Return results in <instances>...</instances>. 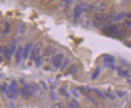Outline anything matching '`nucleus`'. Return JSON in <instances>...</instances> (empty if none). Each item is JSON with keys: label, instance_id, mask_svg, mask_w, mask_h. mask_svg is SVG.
Listing matches in <instances>:
<instances>
[{"label": "nucleus", "instance_id": "f257e3e1", "mask_svg": "<svg viewBox=\"0 0 131 108\" xmlns=\"http://www.w3.org/2000/svg\"><path fill=\"white\" fill-rule=\"evenodd\" d=\"M102 32L110 37L121 38L126 35L125 26L122 24H117L106 26L102 29Z\"/></svg>", "mask_w": 131, "mask_h": 108}, {"label": "nucleus", "instance_id": "f03ea898", "mask_svg": "<svg viewBox=\"0 0 131 108\" xmlns=\"http://www.w3.org/2000/svg\"><path fill=\"white\" fill-rule=\"evenodd\" d=\"M114 19V14L110 13L107 14H100L96 13L94 15V25L96 28H98L103 24V23L111 22Z\"/></svg>", "mask_w": 131, "mask_h": 108}, {"label": "nucleus", "instance_id": "7ed1b4c3", "mask_svg": "<svg viewBox=\"0 0 131 108\" xmlns=\"http://www.w3.org/2000/svg\"><path fill=\"white\" fill-rule=\"evenodd\" d=\"M29 84L32 91V97L38 100L43 99V98L44 97V93L42 91L39 86L34 82H31Z\"/></svg>", "mask_w": 131, "mask_h": 108}, {"label": "nucleus", "instance_id": "20e7f679", "mask_svg": "<svg viewBox=\"0 0 131 108\" xmlns=\"http://www.w3.org/2000/svg\"><path fill=\"white\" fill-rule=\"evenodd\" d=\"M18 92H19V91H18L17 83L15 81H13L10 85L9 89L7 92L8 97L11 99H16L17 97Z\"/></svg>", "mask_w": 131, "mask_h": 108}, {"label": "nucleus", "instance_id": "39448f33", "mask_svg": "<svg viewBox=\"0 0 131 108\" xmlns=\"http://www.w3.org/2000/svg\"><path fill=\"white\" fill-rule=\"evenodd\" d=\"M56 49L53 47L47 48L45 49L44 52L41 56L42 59L45 61H50L53 59V58L54 57L55 55H56Z\"/></svg>", "mask_w": 131, "mask_h": 108}, {"label": "nucleus", "instance_id": "423d86ee", "mask_svg": "<svg viewBox=\"0 0 131 108\" xmlns=\"http://www.w3.org/2000/svg\"><path fill=\"white\" fill-rule=\"evenodd\" d=\"M42 47L43 44L42 43L39 42L35 44L34 47L33 48L32 50H31V56H30V59L31 60H35V59H36V58H38V56H40V52H41V51Z\"/></svg>", "mask_w": 131, "mask_h": 108}, {"label": "nucleus", "instance_id": "0eeeda50", "mask_svg": "<svg viewBox=\"0 0 131 108\" xmlns=\"http://www.w3.org/2000/svg\"><path fill=\"white\" fill-rule=\"evenodd\" d=\"M92 9L94 10L99 11V12L103 13L107 10V6L105 3L102 1H97L92 5Z\"/></svg>", "mask_w": 131, "mask_h": 108}, {"label": "nucleus", "instance_id": "6e6552de", "mask_svg": "<svg viewBox=\"0 0 131 108\" xmlns=\"http://www.w3.org/2000/svg\"><path fill=\"white\" fill-rule=\"evenodd\" d=\"M22 97L25 100L29 99L30 97H32V91L30 84L26 85L23 87L21 89Z\"/></svg>", "mask_w": 131, "mask_h": 108}, {"label": "nucleus", "instance_id": "1a4fd4ad", "mask_svg": "<svg viewBox=\"0 0 131 108\" xmlns=\"http://www.w3.org/2000/svg\"><path fill=\"white\" fill-rule=\"evenodd\" d=\"M63 59H64V55H63V54H59L56 55L51 60L54 67H56V69L60 68L61 67L62 64Z\"/></svg>", "mask_w": 131, "mask_h": 108}, {"label": "nucleus", "instance_id": "9d476101", "mask_svg": "<svg viewBox=\"0 0 131 108\" xmlns=\"http://www.w3.org/2000/svg\"><path fill=\"white\" fill-rule=\"evenodd\" d=\"M104 58V66L107 68L114 69V63L115 61V58L113 56L109 54H105L103 56Z\"/></svg>", "mask_w": 131, "mask_h": 108}, {"label": "nucleus", "instance_id": "9b49d317", "mask_svg": "<svg viewBox=\"0 0 131 108\" xmlns=\"http://www.w3.org/2000/svg\"><path fill=\"white\" fill-rule=\"evenodd\" d=\"M16 44H13L12 46L7 45L4 48V55L7 60L10 59L12 55L13 54L15 50H16Z\"/></svg>", "mask_w": 131, "mask_h": 108}, {"label": "nucleus", "instance_id": "f8f14e48", "mask_svg": "<svg viewBox=\"0 0 131 108\" xmlns=\"http://www.w3.org/2000/svg\"><path fill=\"white\" fill-rule=\"evenodd\" d=\"M83 10H82L81 6H80V4L77 5L75 7L73 11V14L74 17L75 19H79L80 18V16L82 15V13H83Z\"/></svg>", "mask_w": 131, "mask_h": 108}, {"label": "nucleus", "instance_id": "ddd939ff", "mask_svg": "<svg viewBox=\"0 0 131 108\" xmlns=\"http://www.w3.org/2000/svg\"><path fill=\"white\" fill-rule=\"evenodd\" d=\"M32 46V43H28L25 46V48L23 49V58L26 59L28 58V54H29V51Z\"/></svg>", "mask_w": 131, "mask_h": 108}, {"label": "nucleus", "instance_id": "4468645a", "mask_svg": "<svg viewBox=\"0 0 131 108\" xmlns=\"http://www.w3.org/2000/svg\"><path fill=\"white\" fill-rule=\"evenodd\" d=\"M78 71V67L76 65H72V66L69 68V69L67 70L65 75L68 74H75Z\"/></svg>", "mask_w": 131, "mask_h": 108}, {"label": "nucleus", "instance_id": "2eb2a0df", "mask_svg": "<svg viewBox=\"0 0 131 108\" xmlns=\"http://www.w3.org/2000/svg\"><path fill=\"white\" fill-rule=\"evenodd\" d=\"M23 57V49L22 48H20L18 50L16 54V63L18 64L21 62L22 58Z\"/></svg>", "mask_w": 131, "mask_h": 108}, {"label": "nucleus", "instance_id": "dca6fc26", "mask_svg": "<svg viewBox=\"0 0 131 108\" xmlns=\"http://www.w3.org/2000/svg\"><path fill=\"white\" fill-rule=\"evenodd\" d=\"M59 92L60 94L65 96L67 98H69L70 97V95H69V93L67 92V86L65 85H62L60 86V88L59 89Z\"/></svg>", "mask_w": 131, "mask_h": 108}, {"label": "nucleus", "instance_id": "f3484780", "mask_svg": "<svg viewBox=\"0 0 131 108\" xmlns=\"http://www.w3.org/2000/svg\"><path fill=\"white\" fill-rule=\"evenodd\" d=\"M68 108H82L80 104L74 99H73L69 103Z\"/></svg>", "mask_w": 131, "mask_h": 108}, {"label": "nucleus", "instance_id": "a211bd4d", "mask_svg": "<svg viewBox=\"0 0 131 108\" xmlns=\"http://www.w3.org/2000/svg\"><path fill=\"white\" fill-rule=\"evenodd\" d=\"M80 6H81L82 9L83 10V11H91L93 10L92 5H90L88 4H86V3H82V4H80Z\"/></svg>", "mask_w": 131, "mask_h": 108}, {"label": "nucleus", "instance_id": "6ab92c4d", "mask_svg": "<svg viewBox=\"0 0 131 108\" xmlns=\"http://www.w3.org/2000/svg\"><path fill=\"white\" fill-rule=\"evenodd\" d=\"M127 15L126 13L125 12H120L117 14V15L116 16L114 17V21L115 22H118L120 21V20H122V19H123L124 18L126 17V16Z\"/></svg>", "mask_w": 131, "mask_h": 108}, {"label": "nucleus", "instance_id": "aec40b11", "mask_svg": "<svg viewBox=\"0 0 131 108\" xmlns=\"http://www.w3.org/2000/svg\"><path fill=\"white\" fill-rule=\"evenodd\" d=\"M100 72H101V70H100V68L99 67L96 68V69H95L94 71L93 74H92L91 79H92V80H95V79H96L97 78L99 77V76L100 75Z\"/></svg>", "mask_w": 131, "mask_h": 108}, {"label": "nucleus", "instance_id": "412c9836", "mask_svg": "<svg viewBox=\"0 0 131 108\" xmlns=\"http://www.w3.org/2000/svg\"><path fill=\"white\" fill-rule=\"evenodd\" d=\"M55 86H54L53 85H52L51 86V91H50V97H51V99L53 100V101H55L57 100V96H56V93L54 92V89L55 88Z\"/></svg>", "mask_w": 131, "mask_h": 108}, {"label": "nucleus", "instance_id": "4be33fe9", "mask_svg": "<svg viewBox=\"0 0 131 108\" xmlns=\"http://www.w3.org/2000/svg\"><path fill=\"white\" fill-rule=\"evenodd\" d=\"M92 90H93L95 93H96V94H97V96H98L100 98V99H102L103 100H105V96L103 95V93H102L100 90H99V89L97 88H93L92 89Z\"/></svg>", "mask_w": 131, "mask_h": 108}, {"label": "nucleus", "instance_id": "5701e85b", "mask_svg": "<svg viewBox=\"0 0 131 108\" xmlns=\"http://www.w3.org/2000/svg\"><path fill=\"white\" fill-rule=\"evenodd\" d=\"M42 58L41 56H38V58H36V59H35V64H36V66L37 67H39L40 66H41L42 64Z\"/></svg>", "mask_w": 131, "mask_h": 108}, {"label": "nucleus", "instance_id": "b1692460", "mask_svg": "<svg viewBox=\"0 0 131 108\" xmlns=\"http://www.w3.org/2000/svg\"><path fill=\"white\" fill-rule=\"evenodd\" d=\"M53 108H65V105L62 102H58L53 104Z\"/></svg>", "mask_w": 131, "mask_h": 108}, {"label": "nucleus", "instance_id": "393cba45", "mask_svg": "<svg viewBox=\"0 0 131 108\" xmlns=\"http://www.w3.org/2000/svg\"><path fill=\"white\" fill-rule=\"evenodd\" d=\"M86 96L87 97V98H88V100L90 101H91V102L92 103H93L94 104V105H95V106H98V103H97V102L96 100H95L94 99L93 97H91V96H88V95H86Z\"/></svg>", "mask_w": 131, "mask_h": 108}, {"label": "nucleus", "instance_id": "a878e982", "mask_svg": "<svg viewBox=\"0 0 131 108\" xmlns=\"http://www.w3.org/2000/svg\"><path fill=\"white\" fill-rule=\"evenodd\" d=\"M117 93L120 97H123L124 96L127 94L126 92H125V91H118L117 92Z\"/></svg>", "mask_w": 131, "mask_h": 108}, {"label": "nucleus", "instance_id": "bb28decb", "mask_svg": "<svg viewBox=\"0 0 131 108\" xmlns=\"http://www.w3.org/2000/svg\"><path fill=\"white\" fill-rule=\"evenodd\" d=\"M69 63H70V60H69L68 59H67L66 60H65V61L64 64H63L62 67V68H61V70H62V71H63V70H64V69H65V67H66L67 66H68V65Z\"/></svg>", "mask_w": 131, "mask_h": 108}, {"label": "nucleus", "instance_id": "cd10ccee", "mask_svg": "<svg viewBox=\"0 0 131 108\" xmlns=\"http://www.w3.org/2000/svg\"><path fill=\"white\" fill-rule=\"evenodd\" d=\"M9 31H10V25L9 24H7L6 26V28H5L4 33V34H9Z\"/></svg>", "mask_w": 131, "mask_h": 108}, {"label": "nucleus", "instance_id": "c85d7f7f", "mask_svg": "<svg viewBox=\"0 0 131 108\" xmlns=\"http://www.w3.org/2000/svg\"><path fill=\"white\" fill-rule=\"evenodd\" d=\"M105 95L107 96V97H110V99H115V96H114V95H112V94H110V93H106L105 94Z\"/></svg>", "mask_w": 131, "mask_h": 108}, {"label": "nucleus", "instance_id": "c756f323", "mask_svg": "<svg viewBox=\"0 0 131 108\" xmlns=\"http://www.w3.org/2000/svg\"><path fill=\"white\" fill-rule=\"evenodd\" d=\"M126 22L127 23V24H126V25H127V29H129V31H130L131 25H130V22H129L128 21H127Z\"/></svg>", "mask_w": 131, "mask_h": 108}, {"label": "nucleus", "instance_id": "7c9ffc66", "mask_svg": "<svg viewBox=\"0 0 131 108\" xmlns=\"http://www.w3.org/2000/svg\"><path fill=\"white\" fill-rule=\"evenodd\" d=\"M72 92L73 93V94L75 96V97H79V94H78V92H77L76 90H73V91H72Z\"/></svg>", "mask_w": 131, "mask_h": 108}, {"label": "nucleus", "instance_id": "2f4dec72", "mask_svg": "<svg viewBox=\"0 0 131 108\" xmlns=\"http://www.w3.org/2000/svg\"><path fill=\"white\" fill-rule=\"evenodd\" d=\"M74 2L73 1H65V3H67V5H71L72 3Z\"/></svg>", "mask_w": 131, "mask_h": 108}]
</instances>
